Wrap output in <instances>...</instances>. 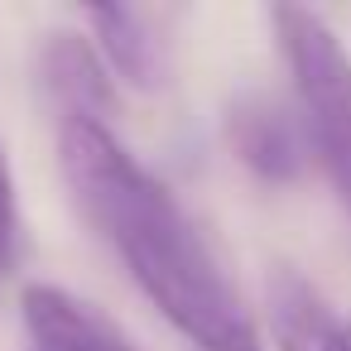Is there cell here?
Masks as SVG:
<instances>
[{
    "label": "cell",
    "mask_w": 351,
    "mask_h": 351,
    "mask_svg": "<svg viewBox=\"0 0 351 351\" xmlns=\"http://www.w3.org/2000/svg\"><path fill=\"white\" fill-rule=\"evenodd\" d=\"M39 77L53 92V101L63 106V121H92L106 125L121 106L116 77L106 73L101 53L92 49L87 34L77 29H53L39 49Z\"/></svg>",
    "instance_id": "cell-5"
},
{
    "label": "cell",
    "mask_w": 351,
    "mask_h": 351,
    "mask_svg": "<svg viewBox=\"0 0 351 351\" xmlns=\"http://www.w3.org/2000/svg\"><path fill=\"white\" fill-rule=\"evenodd\" d=\"M20 317L34 341V351H140L116 317H106L97 303L77 298L63 284H25L20 289Z\"/></svg>",
    "instance_id": "cell-4"
},
{
    "label": "cell",
    "mask_w": 351,
    "mask_h": 351,
    "mask_svg": "<svg viewBox=\"0 0 351 351\" xmlns=\"http://www.w3.org/2000/svg\"><path fill=\"white\" fill-rule=\"evenodd\" d=\"M15 260V173L5 159V145H0V274Z\"/></svg>",
    "instance_id": "cell-8"
},
{
    "label": "cell",
    "mask_w": 351,
    "mask_h": 351,
    "mask_svg": "<svg viewBox=\"0 0 351 351\" xmlns=\"http://www.w3.org/2000/svg\"><path fill=\"white\" fill-rule=\"evenodd\" d=\"M226 145L265 183H293L308 169V159H313L303 121L284 101H274L265 92H245V97L231 101V111H226Z\"/></svg>",
    "instance_id": "cell-3"
},
{
    "label": "cell",
    "mask_w": 351,
    "mask_h": 351,
    "mask_svg": "<svg viewBox=\"0 0 351 351\" xmlns=\"http://www.w3.org/2000/svg\"><path fill=\"white\" fill-rule=\"evenodd\" d=\"M341 337H346V351H351V317L341 322Z\"/></svg>",
    "instance_id": "cell-9"
},
{
    "label": "cell",
    "mask_w": 351,
    "mask_h": 351,
    "mask_svg": "<svg viewBox=\"0 0 351 351\" xmlns=\"http://www.w3.org/2000/svg\"><path fill=\"white\" fill-rule=\"evenodd\" d=\"M269 25L293 73L308 149L317 154L332 188L351 207V58L332 25L303 5H269Z\"/></svg>",
    "instance_id": "cell-2"
},
{
    "label": "cell",
    "mask_w": 351,
    "mask_h": 351,
    "mask_svg": "<svg viewBox=\"0 0 351 351\" xmlns=\"http://www.w3.org/2000/svg\"><path fill=\"white\" fill-rule=\"evenodd\" d=\"M87 25L97 34L92 49L101 53V63L116 82H125L130 92H154L164 82V44H159L145 10L97 5V10H87Z\"/></svg>",
    "instance_id": "cell-6"
},
{
    "label": "cell",
    "mask_w": 351,
    "mask_h": 351,
    "mask_svg": "<svg viewBox=\"0 0 351 351\" xmlns=\"http://www.w3.org/2000/svg\"><path fill=\"white\" fill-rule=\"evenodd\" d=\"M58 169L87 221L125 260L140 293L193 341V351H260V327L217 250L178 197L111 135V125L63 121Z\"/></svg>",
    "instance_id": "cell-1"
},
{
    "label": "cell",
    "mask_w": 351,
    "mask_h": 351,
    "mask_svg": "<svg viewBox=\"0 0 351 351\" xmlns=\"http://www.w3.org/2000/svg\"><path fill=\"white\" fill-rule=\"evenodd\" d=\"M265 298H269V332L279 351H346L341 317L298 269L279 265L265 284Z\"/></svg>",
    "instance_id": "cell-7"
}]
</instances>
